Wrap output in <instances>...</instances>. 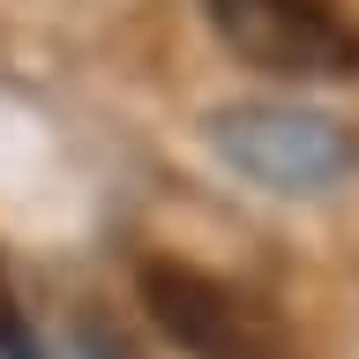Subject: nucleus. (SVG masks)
<instances>
[{
  "label": "nucleus",
  "mask_w": 359,
  "mask_h": 359,
  "mask_svg": "<svg viewBox=\"0 0 359 359\" xmlns=\"http://www.w3.org/2000/svg\"><path fill=\"white\" fill-rule=\"evenodd\" d=\"M135 292H142V314L157 322V337L187 359H292L277 307H262L255 292L224 285L195 262H142Z\"/></svg>",
  "instance_id": "nucleus-1"
},
{
  "label": "nucleus",
  "mask_w": 359,
  "mask_h": 359,
  "mask_svg": "<svg viewBox=\"0 0 359 359\" xmlns=\"http://www.w3.org/2000/svg\"><path fill=\"white\" fill-rule=\"evenodd\" d=\"M210 30L240 67L277 83L359 75V22L337 0H210Z\"/></svg>",
  "instance_id": "nucleus-2"
},
{
  "label": "nucleus",
  "mask_w": 359,
  "mask_h": 359,
  "mask_svg": "<svg viewBox=\"0 0 359 359\" xmlns=\"http://www.w3.org/2000/svg\"><path fill=\"white\" fill-rule=\"evenodd\" d=\"M210 142L232 172H247L269 195H314L352 172V135L299 105H240L210 120Z\"/></svg>",
  "instance_id": "nucleus-3"
},
{
  "label": "nucleus",
  "mask_w": 359,
  "mask_h": 359,
  "mask_svg": "<svg viewBox=\"0 0 359 359\" xmlns=\"http://www.w3.org/2000/svg\"><path fill=\"white\" fill-rule=\"evenodd\" d=\"M15 292H8V269H0V352H8V344H15Z\"/></svg>",
  "instance_id": "nucleus-4"
},
{
  "label": "nucleus",
  "mask_w": 359,
  "mask_h": 359,
  "mask_svg": "<svg viewBox=\"0 0 359 359\" xmlns=\"http://www.w3.org/2000/svg\"><path fill=\"white\" fill-rule=\"evenodd\" d=\"M8 359H38V344H30V337H15V344H8Z\"/></svg>",
  "instance_id": "nucleus-5"
}]
</instances>
